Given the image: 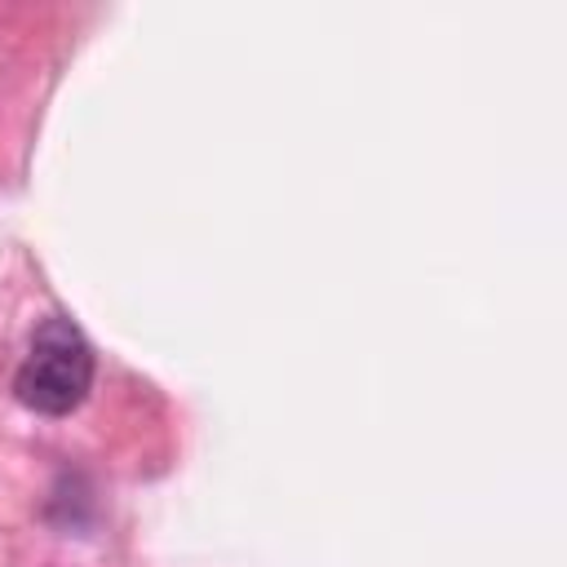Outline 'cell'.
Returning a JSON list of instances; mask_svg holds the SVG:
<instances>
[{"label": "cell", "instance_id": "6da1fadb", "mask_svg": "<svg viewBox=\"0 0 567 567\" xmlns=\"http://www.w3.org/2000/svg\"><path fill=\"white\" fill-rule=\"evenodd\" d=\"M89 385H93V350L84 332L62 315L44 319L13 377L18 399L40 416H66L84 403Z\"/></svg>", "mask_w": 567, "mask_h": 567}]
</instances>
